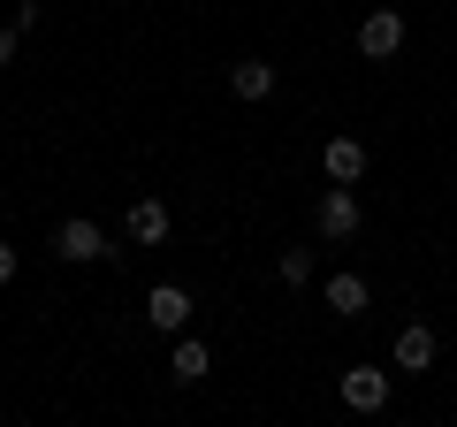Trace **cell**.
<instances>
[{
  "label": "cell",
  "instance_id": "obj_1",
  "mask_svg": "<svg viewBox=\"0 0 457 427\" xmlns=\"http://www.w3.org/2000/svg\"><path fill=\"white\" fill-rule=\"evenodd\" d=\"M312 222H320L328 245H351V237L366 230V214H359V198H351V183H328V191L312 198Z\"/></svg>",
  "mask_w": 457,
  "mask_h": 427
},
{
  "label": "cell",
  "instance_id": "obj_2",
  "mask_svg": "<svg viewBox=\"0 0 457 427\" xmlns=\"http://www.w3.org/2000/svg\"><path fill=\"white\" fill-rule=\"evenodd\" d=\"M191 290H183V282H153V290H145V321H153V329H161V336H183V329H191Z\"/></svg>",
  "mask_w": 457,
  "mask_h": 427
},
{
  "label": "cell",
  "instance_id": "obj_3",
  "mask_svg": "<svg viewBox=\"0 0 457 427\" xmlns=\"http://www.w3.org/2000/svg\"><path fill=\"white\" fill-rule=\"evenodd\" d=\"M359 54L366 62H396V54H404V8H374V16L359 23Z\"/></svg>",
  "mask_w": 457,
  "mask_h": 427
},
{
  "label": "cell",
  "instance_id": "obj_4",
  "mask_svg": "<svg viewBox=\"0 0 457 427\" xmlns=\"http://www.w3.org/2000/svg\"><path fill=\"white\" fill-rule=\"evenodd\" d=\"M54 252H62V260H114V252H107V230H99L92 214L62 222V230H54Z\"/></svg>",
  "mask_w": 457,
  "mask_h": 427
},
{
  "label": "cell",
  "instance_id": "obj_5",
  "mask_svg": "<svg viewBox=\"0 0 457 427\" xmlns=\"http://www.w3.org/2000/svg\"><path fill=\"white\" fill-rule=\"evenodd\" d=\"M320 176H328V183H359V176H366V138L336 130V138L320 146Z\"/></svg>",
  "mask_w": 457,
  "mask_h": 427
},
{
  "label": "cell",
  "instance_id": "obj_6",
  "mask_svg": "<svg viewBox=\"0 0 457 427\" xmlns=\"http://www.w3.org/2000/svg\"><path fill=\"white\" fill-rule=\"evenodd\" d=\"M343 405L351 412H381L389 405V374H381V366H343Z\"/></svg>",
  "mask_w": 457,
  "mask_h": 427
},
{
  "label": "cell",
  "instance_id": "obj_7",
  "mask_svg": "<svg viewBox=\"0 0 457 427\" xmlns=\"http://www.w3.org/2000/svg\"><path fill=\"white\" fill-rule=\"evenodd\" d=\"M168 230H176V214L161 198H130V245H168Z\"/></svg>",
  "mask_w": 457,
  "mask_h": 427
},
{
  "label": "cell",
  "instance_id": "obj_8",
  "mask_svg": "<svg viewBox=\"0 0 457 427\" xmlns=\"http://www.w3.org/2000/svg\"><path fill=\"white\" fill-rule=\"evenodd\" d=\"M328 313H336V321H359L366 306H374V290H366V275H328Z\"/></svg>",
  "mask_w": 457,
  "mask_h": 427
},
{
  "label": "cell",
  "instance_id": "obj_9",
  "mask_svg": "<svg viewBox=\"0 0 457 427\" xmlns=\"http://www.w3.org/2000/svg\"><path fill=\"white\" fill-rule=\"evenodd\" d=\"M396 366H404V374H427V366H435V329H420V321L396 329Z\"/></svg>",
  "mask_w": 457,
  "mask_h": 427
},
{
  "label": "cell",
  "instance_id": "obj_10",
  "mask_svg": "<svg viewBox=\"0 0 457 427\" xmlns=\"http://www.w3.org/2000/svg\"><path fill=\"white\" fill-rule=\"evenodd\" d=\"M168 374H176V381H206V374H213V351L198 344V336H183L176 359H168Z\"/></svg>",
  "mask_w": 457,
  "mask_h": 427
},
{
  "label": "cell",
  "instance_id": "obj_11",
  "mask_svg": "<svg viewBox=\"0 0 457 427\" xmlns=\"http://www.w3.org/2000/svg\"><path fill=\"white\" fill-rule=\"evenodd\" d=\"M228 92H237V99H267V92H275V69H267V62H237V69H228Z\"/></svg>",
  "mask_w": 457,
  "mask_h": 427
},
{
  "label": "cell",
  "instance_id": "obj_12",
  "mask_svg": "<svg viewBox=\"0 0 457 427\" xmlns=\"http://www.w3.org/2000/svg\"><path fill=\"white\" fill-rule=\"evenodd\" d=\"M275 275L290 282V290H305V282H312V245H282V260H275Z\"/></svg>",
  "mask_w": 457,
  "mask_h": 427
},
{
  "label": "cell",
  "instance_id": "obj_13",
  "mask_svg": "<svg viewBox=\"0 0 457 427\" xmlns=\"http://www.w3.org/2000/svg\"><path fill=\"white\" fill-rule=\"evenodd\" d=\"M16 282V245H0V290Z\"/></svg>",
  "mask_w": 457,
  "mask_h": 427
},
{
  "label": "cell",
  "instance_id": "obj_14",
  "mask_svg": "<svg viewBox=\"0 0 457 427\" xmlns=\"http://www.w3.org/2000/svg\"><path fill=\"white\" fill-rule=\"evenodd\" d=\"M16 38H23V31H16V23H8V31H0V69L16 62Z\"/></svg>",
  "mask_w": 457,
  "mask_h": 427
}]
</instances>
